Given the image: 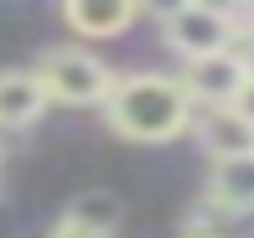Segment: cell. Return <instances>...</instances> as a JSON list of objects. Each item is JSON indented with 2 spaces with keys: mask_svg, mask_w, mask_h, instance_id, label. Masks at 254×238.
I'll use <instances>...</instances> for the list:
<instances>
[{
  "mask_svg": "<svg viewBox=\"0 0 254 238\" xmlns=\"http://www.w3.org/2000/svg\"><path fill=\"white\" fill-rule=\"evenodd\" d=\"M104 119L114 135L140 145H166L192 124V98L166 73H125L104 94Z\"/></svg>",
  "mask_w": 254,
  "mask_h": 238,
  "instance_id": "1",
  "label": "cell"
},
{
  "mask_svg": "<svg viewBox=\"0 0 254 238\" xmlns=\"http://www.w3.org/2000/svg\"><path fill=\"white\" fill-rule=\"evenodd\" d=\"M31 78L42 83L47 104H104V94H109V83H114V73L94 57V52H83V47L47 52Z\"/></svg>",
  "mask_w": 254,
  "mask_h": 238,
  "instance_id": "2",
  "label": "cell"
},
{
  "mask_svg": "<svg viewBox=\"0 0 254 238\" xmlns=\"http://www.w3.org/2000/svg\"><path fill=\"white\" fill-rule=\"evenodd\" d=\"M161 37L182 62H197L234 47V16L218 5H171L161 16Z\"/></svg>",
  "mask_w": 254,
  "mask_h": 238,
  "instance_id": "3",
  "label": "cell"
},
{
  "mask_svg": "<svg viewBox=\"0 0 254 238\" xmlns=\"http://www.w3.org/2000/svg\"><path fill=\"white\" fill-rule=\"evenodd\" d=\"M177 83L187 88V98H192V104L228 109V104L239 98V88L249 83V73H244V62H239L234 52H213V57H197V62H187V73H182Z\"/></svg>",
  "mask_w": 254,
  "mask_h": 238,
  "instance_id": "4",
  "label": "cell"
},
{
  "mask_svg": "<svg viewBox=\"0 0 254 238\" xmlns=\"http://www.w3.org/2000/svg\"><path fill=\"white\" fill-rule=\"evenodd\" d=\"M207 202L223 212H254V155H234V161H213L207 176Z\"/></svg>",
  "mask_w": 254,
  "mask_h": 238,
  "instance_id": "5",
  "label": "cell"
},
{
  "mask_svg": "<svg viewBox=\"0 0 254 238\" xmlns=\"http://www.w3.org/2000/svg\"><path fill=\"white\" fill-rule=\"evenodd\" d=\"M47 114V94L31 73H0V130H26Z\"/></svg>",
  "mask_w": 254,
  "mask_h": 238,
  "instance_id": "6",
  "label": "cell"
},
{
  "mask_svg": "<svg viewBox=\"0 0 254 238\" xmlns=\"http://www.w3.org/2000/svg\"><path fill=\"white\" fill-rule=\"evenodd\" d=\"M63 21L88 42H104V37H120L125 26L135 21V5L130 0H73L63 10Z\"/></svg>",
  "mask_w": 254,
  "mask_h": 238,
  "instance_id": "7",
  "label": "cell"
},
{
  "mask_svg": "<svg viewBox=\"0 0 254 238\" xmlns=\"http://www.w3.org/2000/svg\"><path fill=\"white\" fill-rule=\"evenodd\" d=\"M197 140L213 161H234V155H254V130L234 109H207L197 124Z\"/></svg>",
  "mask_w": 254,
  "mask_h": 238,
  "instance_id": "8",
  "label": "cell"
},
{
  "mask_svg": "<svg viewBox=\"0 0 254 238\" xmlns=\"http://www.w3.org/2000/svg\"><path fill=\"white\" fill-rule=\"evenodd\" d=\"M63 218L73 223V228L94 233V238H109L120 228V218H125V202L114 197V191H83V197H73V207H67Z\"/></svg>",
  "mask_w": 254,
  "mask_h": 238,
  "instance_id": "9",
  "label": "cell"
},
{
  "mask_svg": "<svg viewBox=\"0 0 254 238\" xmlns=\"http://www.w3.org/2000/svg\"><path fill=\"white\" fill-rule=\"evenodd\" d=\"M228 109H234V114H239V119H244V124H249V130H254V78H249V83H244V88H239V98H234V104H228Z\"/></svg>",
  "mask_w": 254,
  "mask_h": 238,
  "instance_id": "10",
  "label": "cell"
},
{
  "mask_svg": "<svg viewBox=\"0 0 254 238\" xmlns=\"http://www.w3.org/2000/svg\"><path fill=\"white\" fill-rule=\"evenodd\" d=\"M52 238H94V233H83V228H73V223L63 218V223H57V228H52Z\"/></svg>",
  "mask_w": 254,
  "mask_h": 238,
  "instance_id": "11",
  "label": "cell"
},
{
  "mask_svg": "<svg viewBox=\"0 0 254 238\" xmlns=\"http://www.w3.org/2000/svg\"><path fill=\"white\" fill-rule=\"evenodd\" d=\"M244 31H249V37H254V16H249V21H244ZM234 37H239V31H234Z\"/></svg>",
  "mask_w": 254,
  "mask_h": 238,
  "instance_id": "12",
  "label": "cell"
}]
</instances>
